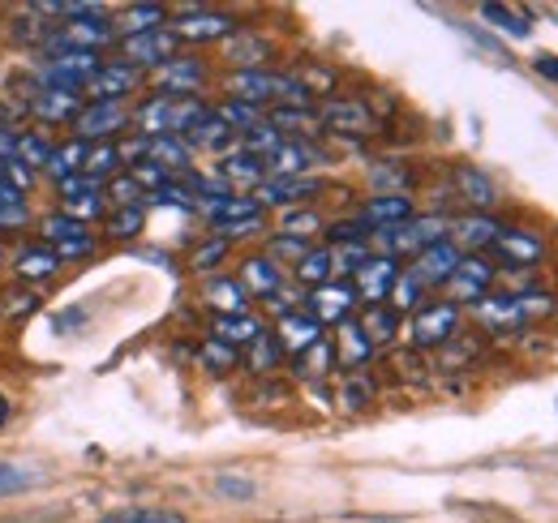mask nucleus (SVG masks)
Masks as SVG:
<instances>
[{
  "mask_svg": "<svg viewBox=\"0 0 558 523\" xmlns=\"http://www.w3.org/2000/svg\"><path fill=\"white\" fill-rule=\"evenodd\" d=\"M228 90H232L236 104H250V108H258L267 99H283V108H305V99H310V90L296 77L267 73V69H241V73H232Z\"/></svg>",
  "mask_w": 558,
  "mask_h": 523,
  "instance_id": "obj_1",
  "label": "nucleus"
},
{
  "mask_svg": "<svg viewBox=\"0 0 558 523\" xmlns=\"http://www.w3.org/2000/svg\"><path fill=\"white\" fill-rule=\"evenodd\" d=\"M369 241L383 250L378 258H396V254H425L429 245L447 241V223L438 215H425V219H404L396 228H378L369 232Z\"/></svg>",
  "mask_w": 558,
  "mask_h": 523,
  "instance_id": "obj_2",
  "label": "nucleus"
},
{
  "mask_svg": "<svg viewBox=\"0 0 558 523\" xmlns=\"http://www.w3.org/2000/svg\"><path fill=\"white\" fill-rule=\"evenodd\" d=\"M177 48H181V39L172 35V26H159V31L121 39V61L134 69H159L177 57Z\"/></svg>",
  "mask_w": 558,
  "mask_h": 523,
  "instance_id": "obj_3",
  "label": "nucleus"
},
{
  "mask_svg": "<svg viewBox=\"0 0 558 523\" xmlns=\"http://www.w3.org/2000/svg\"><path fill=\"white\" fill-rule=\"evenodd\" d=\"M112 39H117V26L108 17H82V22H65L61 31L48 35V52H65V48H73V52H99Z\"/></svg>",
  "mask_w": 558,
  "mask_h": 523,
  "instance_id": "obj_4",
  "label": "nucleus"
},
{
  "mask_svg": "<svg viewBox=\"0 0 558 523\" xmlns=\"http://www.w3.org/2000/svg\"><path fill=\"white\" fill-rule=\"evenodd\" d=\"M352 279H356V296L365 301V305H387L391 301V288H396V279H400V266L396 258H369L361 262L356 270H352Z\"/></svg>",
  "mask_w": 558,
  "mask_h": 523,
  "instance_id": "obj_5",
  "label": "nucleus"
},
{
  "mask_svg": "<svg viewBox=\"0 0 558 523\" xmlns=\"http://www.w3.org/2000/svg\"><path fill=\"white\" fill-rule=\"evenodd\" d=\"M460 258H464V254H460L451 241H438V245H429L425 254H417V262H413L404 275H409L413 283H421V288L429 292V288H442V283L456 275Z\"/></svg>",
  "mask_w": 558,
  "mask_h": 523,
  "instance_id": "obj_6",
  "label": "nucleus"
},
{
  "mask_svg": "<svg viewBox=\"0 0 558 523\" xmlns=\"http://www.w3.org/2000/svg\"><path fill=\"white\" fill-rule=\"evenodd\" d=\"M150 77H155L159 95L185 99V95L203 90V82H207V69H203V61H194V57H172L168 65L150 69Z\"/></svg>",
  "mask_w": 558,
  "mask_h": 523,
  "instance_id": "obj_7",
  "label": "nucleus"
},
{
  "mask_svg": "<svg viewBox=\"0 0 558 523\" xmlns=\"http://www.w3.org/2000/svg\"><path fill=\"white\" fill-rule=\"evenodd\" d=\"M456 327H460V309L451 301H434V305L417 309V318H413V343L417 348H438L456 335Z\"/></svg>",
  "mask_w": 558,
  "mask_h": 523,
  "instance_id": "obj_8",
  "label": "nucleus"
},
{
  "mask_svg": "<svg viewBox=\"0 0 558 523\" xmlns=\"http://www.w3.org/2000/svg\"><path fill=\"white\" fill-rule=\"evenodd\" d=\"M44 241H48V250H57V258L61 262L86 258V254L95 250L86 223H77V219H70V215H52V219L44 223Z\"/></svg>",
  "mask_w": 558,
  "mask_h": 523,
  "instance_id": "obj_9",
  "label": "nucleus"
},
{
  "mask_svg": "<svg viewBox=\"0 0 558 523\" xmlns=\"http://www.w3.org/2000/svg\"><path fill=\"white\" fill-rule=\"evenodd\" d=\"M138 82H142V69L125 65V61H108V65H99V73L86 82V90H90L95 104H121L130 90H138Z\"/></svg>",
  "mask_w": 558,
  "mask_h": 523,
  "instance_id": "obj_10",
  "label": "nucleus"
},
{
  "mask_svg": "<svg viewBox=\"0 0 558 523\" xmlns=\"http://www.w3.org/2000/svg\"><path fill=\"white\" fill-rule=\"evenodd\" d=\"M489 279H494V266H489L486 258H460V266H456V275L447 279V296H451V305H460V301H486L489 292Z\"/></svg>",
  "mask_w": 558,
  "mask_h": 523,
  "instance_id": "obj_11",
  "label": "nucleus"
},
{
  "mask_svg": "<svg viewBox=\"0 0 558 523\" xmlns=\"http://www.w3.org/2000/svg\"><path fill=\"white\" fill-rule=\"evenodd\" d=\"M77 137L82 142H108L112 133H121L130 125V112H125V104H90V108H82L77 112Z\"/></svg>",
  "mask_w": 558,
  "mask_h": 523,
  "instance_id": "obj_12",
  "label": "nucleus"
},
{
  "mask_svg": "<svg viewBox=\"0 0 558 523\" xmlns=\"http://www.w3.org/2000/svg\"><path fill=\"white\" fill-rule=\"evenodd\" d=\"M172 35H177V39H232V35H236V22H232L228 13L185 9V13L172 22Z\"/></svg>",
  "mask_w": 558,
  "mask_h": 523,
  "instance_id": "obj_13",
  "label": "nucleus"
},
{
  "mask_svg": "<svg viewBox=\"0 0 558 523\" xmlns=\"http://www.w3.org/2000/svg\"><path fill=\"white\" fill-rule=\"evenodd\" d=\"M318 159H323V155H318L310 142H301V137L288 142V137H283L263 163H267V177H279V181H283V177H305Z\"/></svg>",
  "mask_w": 558,
  "mask_h": 523,
  "instance_id": "obj_14",
  "label": "nucleus"
},
{
  "mask_svg": "<svg viewBox=\"0 0 558 523\" xmlns=\"http://www.w3.org/2000/svg\"><path fill=\"white\" fill-rule=\"evenodd\" d=\"M352 301H356V292H352L349 283H323V288H314V296H310V318H314L318 327H327V323H349Z\"/></svg>",
  "mask_w": 558,
  "mask_h": 523,
  "instance_id": "obj_15",
  "label": "nucleus"
},
{
  "mask_svg": "<svg viewBox=\"0 0 558 523\" xmlns=\"http://www.w3.org/2000/svg\"><path fill=\"white\" fill-rule=\"evenodd\" d=\"M61 197H65V215L77 219V223H86V219H99L104 215V194H99V181H90V177H70V181H61Z\"/></svg>",
  "mask_w": 558,
  "mask_h": 523,
  "instance_id": "obj_16",
  "label": "nucleus"
},
{
  "mask_svg": "<svg viewBox=\"0 0 558 523\" xmlns=\"http://www.w3.org/2000/svg\"><path fill=\"white\" fill-rule=\"evenodd\" d=\"M323 194V181H314V177H267L263 185H258V206H292V202H305V197Z\"/></svg>",
  "mask_w": 558,
  "mask_h": 523,
  "instance_id": "obj_17",
  "label": "nucleus"
},
{
  "mask_svg": "<svg viewBox=\"0 0 558 523\" xmlns=\"http://www.w3.org/2000/svg\"><path fill=\"white\" fill-rule=\"evenodd\" d=\"M489 250H498V258L511 262V266H537L546 258V245L533 232H520V228H498Z\"/></svg>",
  "mask_w": 558,
  "mask_h": 523,
  "instance_id": "obj_18",
  "label": "nucleus"
},
{
  "mask_svg": "<svg viewBox=\"0 0 558 523\" xmlns=\"http://www.w3.org/2000/svg\"><path fill=\"white\" fill-rule=\"evenodd\" d=\"M404 219H413V202H409V194H378L361 206V223H365L369 232H378V228H396V223H404Z\"/></svg>",
  "mask_w": 558,
  "mask_h": 523,
  "instance_id": "obj_19",
  "label": "nucleus"
},
{
  "mask_svg": "<svg viewBox=\"0 0 558 523\" xmlns=\"http://www.w3.org/2000/svg\"><path fill=\"white\" fill-rule=\"evenodd\" d=\"M31 112L39 117V121H77V112H82V99L73 95V90H57V86H39V90H31Z\"/></svg>",
  "mask_w": 558,
  "mask_h": 523,
  "instance_id": "obj_20",
  "label": "nucleus"
},
{
  "mask_svg": "<svg viewBox=\"0 0 558 523\" xmlns=\"http://www.w3.org/2000/svg\"><path fill=\"white\" fill-rule=\"evenodd\" d=\"M142 159H150V163L163 168L168 177H172V172H190V142H185V137H172V133H163V137H146Z\"/></svg>",
  "mask_w": 558,
  "mask_h": 523,
  "instance_id": "obj_21",
  "label": "nucleus"
},
{
  "mask_svg": "<svg viewBox=\"0 0 558 523\" xmlns=\"http://www.w3.org/2000/svg\"><path fill=\"white\" fill-rule=\"evenodd\" d=\"M279 348H288V352H310L318 339H323V327L305 314V309H292V314H283L279 318Z\"/></svg>",
  "mask_w": 558,
  "mask_h": 523,
  "instance_id": "obj_22",
  "label": "nucleus"
},
{
  "mask_svg": "<svg viewBox=\"0 0 558 523\" xmlns=\"http://www.w3.org/2000/svg\"><path fill=\"white\" fill-rule=\"evenodd\" d=\"M323 121H327L331 130H344V133H369L374 130L369 108H365V104H356V99H331V104H323Z\"/></svg>",
  "mask_w": 558,
  "mask_h": 523,
  "instance_id": "obj_23",
  "label": "nucleus"
},
{
  "mask_svg": "<svg viewBox=\"0 0 558 523\" xmlns=\"http://www.w3.org/2000/svg\"><path fill=\"white\" fill-rule=\"evenodd\" d=\"M451 236H456V241H451L456 250H460V245H464V250H489L494 236H498V223H494L489 215H464L460 223H451Z\"/></svg>",
  "mask_w": 558,
  "mask_h": 523,
  "instance_id": "obj_24",
  "label": "nucleus"
},
{
  "mask_svg": "<svg viewBox=\"0 0 558 523\" xmlns=\"http://www.w3.org/2000/svg\"><path fill=\"white\" fill-rule=\"evenodd\" d=\"M219 177L223 181H232V185H263L267 181V163L258 159V155H245V150H236V155H228V159H219Z\"/></svg>",
  "mask_w": 558,
  "mask_h": 523,
  "instance_id": "obj_25",
  "label": "nucleus"
},
{
  "mask_svg": "<svg viewBox=\"0 0 558 523\" xmlns=\"http://www.w3.org/2000/svg\"><path fill=\"white\" fill-rule=\"evenodd\" d=\"M86 150H90V142H82V137H70L65 146H52V159H48V177L61 185V181H70L77 177L82 168H86Z\"/></svg>",
  "mask_w": 558,
  "mask_h": 523,
  "instance_id": "obj_26",
  "label": "nucleus"
},
{
  "mask_svg": "<svg viewBox=\"0 0 558 523\" xmlns=\"http://www.w3.org/2000/svg\"><path fill=\"white\" fill-rule=\"evenodd\" d=\"M245 283L236 279H210L207 283V305L219 309V318H232V314H245Z\"/></svg>",
  "mask_w": 558,
  "mask_h": 523,
  "instance_id": "obj_27",
  "label": "nucleus"
},
{
  "mask_svg": "<svg viewBox=\"0 0 558 523\" xmlns=\"http://www.w3.org/2000/svg\"><path fill=\"white\" fill-rule=\"evenodd\" d=\"M356 327H361V335H365L369 343H387V339H396V330H400V314H396L391 305H369Z\"/></svg>",
  "mask_w": 558,
  "mask_h": 523,
  "instance_id": "obj_28",
  "label": "nucleus"
},
{
  "mask_svg": "<svg viewBox=\"0 0 558 523\" xmlns=\"http://www.w3.org/2000/svg\"><path fill=\"white\" fill-rule=\"evenodd\" d=\"M13 266H17L22 279H48V275L61 270V258H57V250H48V245H31V250L17 254Z\"/></svg>",
  "mask_w": 558,
  "mask_h": 523,
  "instance_id": "obj_29",
  "label": "nucleus"
},
{
  "mask_svg": "<svg viewBox=\"0 0 558 523\" xmlns=\"http://www.w3.org/2000/svg\"><path fill=\"white\" fill-rule=\"evenodd\" d=\"M228 57H232L236 65L258 69L267 57H271V44H267L263 35H254V31H236V39L228 44Z\"/></svg>",
  "mask_w": 558,
  "mask_h": 523,
  "instance_id": "obj_30",
  "label": "nucleus"
},
{
  "mask_svg": "<svg viewBox=\"0 0 558 523\" xmlns=\"http://www.w3.org/2000/svg\"><path fill=\"white\" fill-rule=\"evenodd\" d=\"M263 335L258 327V318H250V314H232V318H215V339L219 343H228V348H241V343H254Z\"/></svg>",
  "mask_w": 558,
  "mask_h": 523,
  "instance_id": "obj_31",
  "label": "nucleus"
},
{
  "mask_svg": "<svg viewBox=\"0 0 558 523\" xmlns=\"http://www.w3.org/2000/svg\"><path fill=\"white\" fill-rule=\"evenodd\" d=\"M482 17H486L489 26H498L502 35H511V39H529L533 35V22L520 13V9H507V4H482Z\"/></svg>",
  "mask_w": 558,
  "mask_h": 523,
  "instance_id": "obj_32",
  "label": "nucleus"
},
{
  "mask_svg": "<svg viewBox=\"0 0 558 523\" xmlns=\"http://www.w3.org/2000/svg\"><path fill=\"white\" fill-rule=\"evenodd\" d=\"M163 22H168V9H163V4H130V9L121 13L125 39H130V35H146V31H159Z\"/></svg>",
  "mask_w": 558,
  "mask_h": 523,
  "instance_id": "obj_33",
  "label": "nucleus"
},
{
  "mask_svg": "<svg viewBox=\"0 0 558 523\" xmlns=\"http://www.w3.org/2000/svg\"><path fill=\"white\" fill-rule=\"evenodd\" d=\"M121 146H112V142H95L90 150H86V168H82V177H90V181H99L104 185V177H112L117 168H121Z\"/></svg>",
  "mask_w": 558,
  "mask_h": 523,
  "instance_id": "obj_34",
  "label": "nucleus"
},
{
  "mask_svg": "<svg viewBox=\"0 0 558 523\" xmlns=\"http://www.w3.org/2000/svg\"><path fill=\"white\" fill-rule=\"evenodd\" d=\"M241 279H245V288L258 292V296H276L279 292V270L271 258H250L241 266Z\"/></svg>",
  "mask_w": 558,
  "mask_h": 523,
  "instance_id": "obj_35",
  "label": "nucleus"
},
{
  "mask_svg": "<svg viewBox=\"0 0 558 523\" xmlns=\"http://www.w3.org/2000/svg\"><path fill=\"white\" fill-rule=\"evenodd\" d=\"M99 523H190L181 511H168V507H121L112 515H104Z\"/></svg>",
  "mask_w": 558,
  "mask_h": 523,
  "instance_id": "obj_36",
  "label": "nucleus"
},
{
  "mask_svg": "<svg viewBox=\"0 0 558 523\" xmlns=\"http://www.w3.org/2000/svg\"><path fill=\"white\" fill-rule=\"evenodd\" d=\"M168 112H172V95H155L138 108V130L146 137H163L168 133Z\"/></svg>",
  "mask_w": 558,
  "mask_h": 523,
  "instance_id": "obj_37",
  "label": "nucleus"
},
{
  "mask_svg": "<svg viewBox=\"0 0 558 523\" xmlns=\"http://www.w3.org/2000/svg\"><path fill=\"white\" fill-rule=\"evenodd\" d=\"M331 270H336L331 250H310L305 258L296 262V279H301V283H310V288H323V283L331 279Z\"/></svg>",
  "mask_w": 558,
  "mask_h": 523,
  "instance_id": "obj_38",
  "label": "nucleus"
},
{
  "mask_svg": "<svg viewBox=\"0 0 558 523\" xmlns=\"http://www.w3.org/2000/svg\"><path fill=\"white\" fill-rule=\"evenodd\" d=\"M232 137H236V133L228 130L215 112H207V121H198V125L190 130V142H194V146H203V150H223Z\"/></svg>",
  "mask_w": 558,
  "mask_h": 523,
  "instance_id": "obj_39",
  "label": "nucleus"
},
{
  "mask_svg": "<svg viewBox=\"0 0 558 523\" xmlns=\"http://www.w3.org/2000/svg\"><path fill=\"white\" fill-rule=\"evenodd\" d=\"M142 223H146V210L142 206H121V210L108 215V236L112 241H134L142 232Z\"/></svg>",
  "mask_w": 558,
  "mask_h": 523,
  "instance_id": "obj_40",
  "label": "nucleus"
},
{
  "mask_svg": "<svg viewBox=\"0 0 558 523\" xmlns=\"http://www.w3.org/2000/svg\"><path fill=\"white\" fill-rule=\"evenodd\" d=\"M456 181H460V190H464V197H469L473 206H482V210L498 202V194H494V185H489V177H482L477 168H460V172H456Z\"/></svg>",
  "mask_w": 558,
  "mask_h": 523,
  "instance_id": "obj_41",
  "label": "nucleus"
},
{
  "mask_svg": "<svg viewBox=\"0 0 558 523\" xmlns=\"http://www.w3.org/2000/svg\"><path fill=\"white\" fill-rule=\"evenodd\" d=\"M215 117L228 125L232 133H245V130H254L263 117H258V108H250V104H236V99H228V104H219L215 108Z\"/></svg>",
  "mask_w": 558,
  "mask_h": 523,
  "instance_id": "obj_42",
  "label": "nucleus"
},
{
  "mask_svg": "<svg viewBox=\"0 0 558 523\" xmlns=\"http://www.w3.org/2000/svg\"><path fill=\"white\" fill-rule=\"evenodd\" d=\"M52 159V146L39 137V133H17V163L26 168H48Z\"/></svg>",
  "mask_w": 558,
  "mask_h": 523,
  "instance_id": "obj_43",
  "label": "nucleus"
},
{
  "mask_svg": "<svg viewBox=\"0 0 558 523\" xmlns=\"http://www.w3.org/2000/svg\"><path fill=\"white\" fill-rule=\"evenodd\" d=\"M279 142H283V133L276 125H267V121H258L254 130H245V155H258V159H267L271 150H276Z\"/></svg>",
  "mask_w": 558,
  "mask_h": 523,
  "instance_id": "obj_44",
  "label": "nucleus"
},
{
  "mask_svg": "<svg viewBox=\"0 0 558 523\" xmlns=\"http://www.w3.org/2000/svg\"><path fill=\"white\" fill-rule=\"evenodd\" d=\"M318 228H323V223H318L314 210H288L283 223H279V236H296V241H305V236H314Z\"/></svg>",
  "mask_w": 558,
  "mask_h": 523,
  "instance_id": "obj_45",
  "label": "nucleus"
},
{
  "mask_svg": "<svg viewBox=\"0 0 558 523\" xmlns=\"http://www.w3.org/2000/svg\"><path fill=\"white\" fill-rule=\"evenodd\" d=\"M267 125H276L279 133H310L314 130V117H310L305 108H283V104H279Z\"/></svg>",
  "mask_w": 558,
  "mask_h": 523,
  "instance_id": "obj_46",
  "label": "nucleus"
},
{
  "mask_svg": "<svg viewBox=\"0 0 558 523\" xmlns=\"http://www.w3.org/2000/svg\"><path fill=\"white\" fill-rule=\"evenodd\" d=\"M279 352H283V348H279V339H276V335H267V330H263V335H258V339L250 343V365L267 374V369H276Z\"/></svg>",
  "mask_w": 558,
  "mask_h": 523,
  "instance_id": "obj_47",
  "label": "nucleus"
},
{
  "mask_svg": "<svg viewBox=\"0 0 558 523\" xmlns=\"http://www.w3.org/2000/svg\"><path fill=\"white\" fill-rule=\"evenodd\" d=\"M340 339H344V361H349V365H361V361L374 352V343L361 335L356 323H340Z\"/></svg>",
  "mask_w": 558,
  "mask_h": 523,
  "instance_id": "obj_48",
  "label": "nucleus"
},
{
  "mask_svg": "<svg viewBox=\"0 0 558 523\" xmlns=\"http://www.w3.org/2000/svg\"><path fill=\"white\" fill-rule=\"evenodd\" d=\"M331 361H336V348H331L327 339H318L310 352H301V369H310V374H327Z\"/></svg>",
  "mask_w": 558,
  "mask_h": 523,
  "instance_id": "obj_49",
  "label": "nucleus"
},
{
  "mask_svg": "<svg viewBox=\"0 0 558 523\" xmlns=\"http://www.w3.org/2000/svg\"><path fill=\"white\" fill-rule=\"evenodd\" d=\"M108 194L117 197V206H142V190L134 177H112V185H108Z\"/></svg>",
  "mask_w": 558,
  "mask_h": 523,
  "instance_id": "obj_50",
  "label": "nucleus"
},
{
  "mask_svg": "<svg viewBox=\"0 0 558 523\" xmlns=\"http://www.w3.org/2000/svg\"><path fill=\"white\" fill-rule=\"evenodd\" d=\"M203 365H207V369H232V365H236V348L210 339L207 348H203Z\"/></svg>",
  "mask_w": 558,
  "mask_h": 523,
  "instance_id": "obj_51",
  "label": "nucleus"
},
{
  "mask_svg": "<svg viewBox=\"0 0 558 523\" xmlns=\"http://www.w3.org/2000/svg\"><path fill=\"white\" fill-rule=\"evenodd\" d=\"M130 177H134V181H138L142 190H146V185H155V190H163V185H168V181H172V177H168V172H163V168H155V163H150V159H134V172H130Z\"/></svg>",
  "mask_w": 558,
  "mask_h": 523,
  "instance_id": "obj_52",
  "label": "nucleus"
},
{
  "mask_svg": "<svg viewBox=\"0 0 558 523\" xmlns=\"http://www.w3.org/2000/svg\"><path fill=\"white\" fill-rule=\"evenodd\" d=\"M223 258H228V241H210L194 254V270H215Z\"/></svg>",
  "mask_w": 558,
  "mask_h": 523,
  "instance_id": "obj_53",
  "label": "nucleus"
},
{
  "mask_svg": "<svg viewBox=\"0 0 558 523\" xmlns=\"http://www.w3.org/2000/svg\"><path fill=\"white\" fill-rule=\"evenodd\" d=\"M271 254L276 258H292V262H301L305 254H310V245L305 241H296V236H276V245H271ZM271 258V262H276Z\"/></svg>",
  "mask_w": 558,
  "mask_h": 523,
  "instance_id": "obj_54",
  "label": "nucleus"
},
{
  "mask_svg": "<svg viewBox=\"0 0 558 523\" xmlns=\"http://www.w3.org/2000/svg\"><path fill=\"white\" fill-rule=\"evenodd\" d=\"M26 485H31V476H26L22 467L0 463V498H4V494H17V489H26Z\"/></svg>",
  "mask_w": 558,
  "mask_h": 523,
  "instance_id": "obj_55",
  "label": "nucleus"
},
{
  "mask_svg": "<svg viewBox=\"0 0 558 523\" xmlns=\"http://www.w3.org/2000/svg\"><path fill=\"white\" fill-rule=\"evenodd\" d=\"M150 202H163V206H181V210H190V206H194V197L185 194L181 185H172V181H168L163 190H155V194H150Z\"/></svg>",
  "mask_w": 558,
  "mask_h": 523,
  "instance_id": "obj_56",
  "label": "nucleus"
},
{
  "mask_svg": "<svg viewBox=\"0 0 558 523\" xmlns=\"http://www.w3.org/2000/svg\"><path fill=\"white\" fill-rule=\"evenodd\" d=\"M35 309H39V296H35V292H13V301L4 305L9 318H26V314H35Z\"/></svg>",
  "mask_w": 558,
  "mask_h": 523,
  "instance_id": "obj_57",
  "label": "nucleus"
},
{
  "mask_svg": "<svg viewBox=\"0 0 558 523\" xmlns=\"http://www.w3.org/2000/svg\"><path fill=\"white\" fill-rule=\"evenodd\" d=\"M215 489H219L223 498H250V494H254V485H250V481H232V476H219V481H215Z\"/></svg>",
  "mask_w": 558,
  "mask_h": 523,
  "instance_id": "obj_58",
  "label": "nucleus"
},
{
  "mask_svg": "<svg viewBox=\"0 0 558 523\" xmlns=\"http://www.w3.org/2000/svg\"><path fill=\"white\" fill-rule=\"evenodd\" d=\"M17 159V130H0V168Z\"/></svg>",
  "mask_w": 558,
  "mask_h": 523,
  "instance_id": "obj_59",
  "label": "nucleus"
},
{
  "mask_svg": "<svg viewBox=\"0 0 558 523\" xmlns=\"http://www.w3.org/2000/svg\"><path fill=\"white\" fill-rule=\"evenodd\" d=\"M13 206H22V190L0 177V210H13Z\"/></svg>",
  "mask_w": 558,
  "mask_h": 523,
  "instance_id": "obj_60",
  "label": "nucleus"
},
{
  "mask_svg": "<svg viewBox=\"0 0 558 523\" xmlns=\"http://www.w3.org/2000/svg\"><path fill=\"white\" fill-rule=\"evenodd\" d=\"M533 69H537L542 77H550V82H558V57H537V61H533Z\"/></svg>",
  "mask_w": 558,
  "mask_h": 523,
  "instance_id": "obj_61",
  "label": "nucleus"
},
{
  "mask_svg": "<svg viewBox=\"0 0 558 523\" xmlns=\"http://www.w3.org/2000/svg\"><path fill=\"white\" fill-rule=\"evenodd\" d=\"M4 425H9V399L0 394V429H4Z\"/></svg>",
  "mask_w": 558,
  "mask_h": 523,
  "instance_id": "obj_62",
  "label": "nucleus"
}]
</instances>
